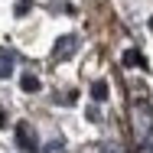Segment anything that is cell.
I'll return each instance as SVG.
<instances>
[{"instance_id": "cell-1", "label": "cell", "mask_w": 153, "mask_h": 153, "mask_svg": "<svg viewBox=\"0 0 153 153\" xmlns=\"http://www.w3.org/2000/svg\"><path fill=\"white\" fill-rule=\"evenodd\" d=\"M130 114H134V130H137L140 143H147V140H153V108L147 104V101H137Z\"/></svg>"}, {"instance_id": "cell-2", "label": "cell", "mask_w": 153, "mask_h": 153, "mask_svg": "<svg viewBox=\"0 0 153 153\" xmlns=\"http://www.w3.org/2000/svg\"><path fill=\"white\" fill-rule=\"evenodd\" d=\"M16 143H20L26 153H36V150H39V134L33 130V124H26V121L16 124Z\"/></svg>"}, {"instance_id": "cell-3", "label": "cell", "mask_w": 153, "mask_h": 153, "mask_svg": "<svg viewBox=\"0 0 153 153\" xmlns=\"http://www.w3.org/2000/svg\"><path fill=\"white\" fill-rule=\"evenodd\" d=\"M75 52H78V36H75V33H68V36H59V39H56V52H52V56H56L59 62L72 59Z\"/></svg>"}, {"instance_id": "cell-4", "label": "cell", "mask_w": 153, "mask_h": 153, "mask_svg": "<svg viewBox=\"0 0 153 153\" xmlns=\"http://www.w3.org/2000/svg\"><path fill=\"white\" fill-rule=\"evenodd\" d=\"M13 65H16V56L13 52H0V78L13 75Z\"/></svg>"}, {"instance_id": "cell-5", "label": "cell", "mask_w": 153, "mask_h": 153, "mask_svg": "<svg viewBox=\"0 0 153 153\" xmlns=\"http://www.w3.org/2000/svg\"><path fill=\"white\" fill-rule=\"evenodd\" d=\"M20 88H23L26 94H33V91H39V88H42V82H39L36 75H23V78H20Z\"/></svg>"}, {"instance_id": "cell-6", "label": "cell", "mask_w": 153, "mask_h": 153, "mask_svg": "<svg viewBox=\"0 0 153 153\" xmlns=\"http://www.w3.org/2000/svg\"><path fill=\"white\" fill-rule=\"evenodd\" d=\"M91 98L94 101H108V82H91Z\"/></svg>"}, {"instance_id": "cell-7", "label": "cell", "mask_w": 153, "mask_h": 153, "mask_svg": "<svg viewBox=\"0 0 153 153\" xmlns=\"http://www.w3.org/2000/svg\"><path fill=\"white\" fill-rule=\"evenodd\" d=\"M124 65H143V59H140L134 49H127V52H124Z\"/></svg>"}, {"instance_id": "cell-8", "label": "cell", "mask_w": 153, "mask_h": 153, "mask_svg": "<svg viewBox=\"0 0 153 153\" xmlns=\"http://www.w3.org/2000/svg\"><path fill=\"white\" fill-rule=\"evenodd\" d=\"M85 114H88V121H101V111H98V108H88Z\"/></svg>"}, {"instance_id": "cell-9", "label": "cell", "mask_w": 153, "mask_h": 153, "mask_svg": "<svg viewBox=\"0 0 153 153\" xmlns=\"http://www.w3.org/2000/svg\"><path fill=\"white\" fill-rule=\"evenodd\" d=\"M101 153H121V147H117V143H104V147H101Z\"/></svg>"}, {"instance_id": "cell-10", "label": "cell", "mask_w": 153, "mask_h": 153, "mask_svg": "<svg viewBox=\"0 0 153 153\" xmlns=\"http://www.w3.org/2000/svg\"><path fill=\"white\" fill-rule=\"evenodd\" d=\"M62 150V140H56V143H49V153H59Z\"/></svg>"}, {"instance_id": "cell-11", "label": "cell", "mask_w": 153, "mask_h": 153, "mask_svg": "<svg viewBox=\"0 0 153 153\" xmlns=\"http://www.w3.org/2000/svg\"><path fill=\"white\" fill-rule=\"evenodd\" d=\"M3 121H7V111H3V108H0V127H3Z\"/></svg>"}]
</instances>
